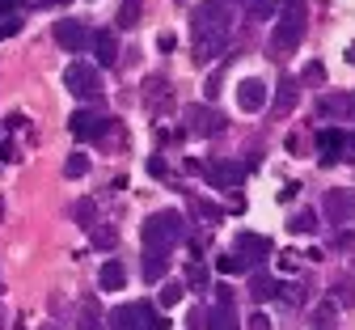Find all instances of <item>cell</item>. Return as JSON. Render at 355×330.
<instances>
[{
    "instance_id": "f546056e",
    "label": "cell",
    "mask_w": 355,
    "mask_h": 330,
    "mask_svg": "<svg viewBox=\"0 0 355 330\" xmlns=\"http://www.w3.org/2000/svg\"><path fill=\"white\" fill-rule=\"evenodd\" d=\"M288 229H292V233H313V229H318V216H313V212H296Z\"/></svg>"
},
{
    "instance_id": "d6986e66",
    "label": "cell",
    "mask_w": 355,
    "mask_h": 330,
    "mask_svg": "<svg viewBox=\"0 0 355 330\" xmlns=\"http://www.w3.org/2000/svg\"><path fill=\"white\" fill-rule=\"evenodd\" d=\"M241 5H245V17H250V22H271V17L279 13L284 0H241Z\"/></svg>"
},
{
    "instance_id": "5bb4252c",
    "label": "cell",
    "mask_w": 355,
    "mask_h": 330,
    "mask_svg": "<svg viewBox=\"0 0 355 330\" xmlns=\"http://www.w3.org/2000/svg\"><path fill=\"white\" fill-rule=\"evenodd\" d=\"M296 93H300V85H296L292 76H284L279 89H275V102H271V115H275V119H284V115L296 110Z\"/></svg>"
},
{
    "instance_id": "d590c367",
    "label": "cell",
    "mask_w": 355,
    "mask_h": 330,
    "mask_svg": "<svg viewBox=\"0 0 355 330\" xmlns=\"http://www.w3.org/2000/svg\"><path fill=\"white\" fill-rule=\"evenodd\" d=\"M157 47H161V56H169L173 47H178V38H173V34H161V38H157Z\"/></svg>"
},
{
    "instance_id": "603a6c76",
    "label": "cell",
    "mask_w": 355,
    "mask_h": 330,
    "mask_svg": "<svg viewBox=\"0 0 355 330\" xmlns=\"http://www.w3.org/2000/svg\"><path fill=\"white\" fill-rule=\"evenodd\" d=\"M182 297H187V288L178 284V279H161V297H157V305H161V309L182 305Z\"/></svg>"
},
{
    "instance_id": "60d3db41",
    "label": "cell",
    "mask_w": 355,
    "mask_h": 330,
    "mask_svg": "<svg viewBox=\"0 0 355 330\" xmlns=\"http://www.w3.org/2000/svg\"><path fill=\"white\" fill-rule=\"evenodd\" d=\"M0 220H5V195H0Z\"/></svg>"
},
{
    "instance_id": "3957f363",
    "label": "cell",
    "mask_w": 355,
    "mask_h": 330,
    "mask_svg": "<svg viewBox=\"0 0 355 330\" xmlns=\"http://www.w3.org/2000/svg\"><path fill=\"white\" fill-rule=\"evenodd\" d=\"M64 85H68L72 98H102V72L94 64H68Z\"/></svg>"
},
{
    "instance_id": "8fae6325",
    "label": "cell",
    "mask_w": 355,
    "mask_h": 330,
    "mask_svg": "<svg viewBox=\"0 0 355 330\" xmlns=\"http://www.w3.org/2000/svg\"><path fill=\"white\" fill-rule=\"evenodd\" d=\"M322 212H326V220L330 224H347L351 220V191H343V186H338V191H326V199H322Z\"/></svg>"
},
{
    "instance_id": "7bdbcfd3",
    "label": "cell",
    "mask_w": 355,
    "mask_h": 330,
    "mask_svg": "<svg viewBox=\"0 0 355 330\" xmlns=\"http://www.w3.org/2000/svg\"><path fill=\"white\" fill-rule=\"evenodd\" d=\"M0 297H5V279H0Z\"/></svg>"
},
{
    "instance_id": "83f0119b",
    "label": "cell",
    "mask_w": 355,
    "mask_h": 330,
    "mask_svg": "<svg viewBox=\"0 0 355 330\" xmlns=\"http://www.w3.org/2000/svg\"><path fill=\"white\" fill-rule=\"evenodd\" d=\"M216 271L220 275H241L245 271V258L241 254H225V258H216Z\"/></svg>"
},
{
    "instance_id": "7c38bea8",
    "label": "cell",
    "mask_w": 355,
    "mask_h": 330,
    "mask_svg": "<svg viewBox=\"0 0 355 330\" xmlns=\"http://www.w3.org/2000/svg\"><path fill=\"white\" fill-rule=\"evenodd\" d=\"M102 127H106V119H102V115H94V110H76V115L68 119V131H72L76 140H98V135H102Z\"/></svg>"
},
{
    "instance_id": "e0dca14e",
    "label": "cell",
    "mask_w": 355,
    "mask_h": 330,
    "mask_svg": "<svg viewBox=\"0 0 355 330\" xmlns=\"http://www.w3.org/2000/svg\"><path fill=\"white\" fill-rule=\"evenodd\" d=\"M351 110H355L351 93H330V98L318 106V115H322V119H351Z\"/></svg>"
},
{
    "instance_id": "b9f144b4",
    "label": "cell",
    "mask_w": 355,
    "mask_h": 330,
    "mask_svg": "<svg viewBox=\"0 0 355 330\" xmlns=\"http://www.w3.org/2000/svg\"><path fill=\"white\" fill-rule=\"evenodd\" d=\"M38 330H60V326H38Z\"/></svg>"
},
{
    "instance_id": "7a4b0ae2",
    "label": "cell",
    "mask_w": 355,
    "mask_h": 330,
    "mask_svg": "<svg viewBox=\"0 0 355 330\" xmlns=\"http://www.w3.org/2000/svg\"><path fill=\"white\" fill-rule=\"evenodd\" d=\"M187 238V224L178 212H153L144 220V254H173V246Z\"/></svg>"
},
{
    "instance_id": "5b68a950",
    "label": "cell",
    "mask_w": 355,
    "mask_h": 330,
    "mask_svg": "<svg viewBox=\"0 0 355 330\" xmlns=\"http://www.w3.org/2000/svg\"><path fill=\"white\" fill-rule=\"evenodd\" d=\"M140 98H144V110H153V115H169V110H173V81L161 76V72L148 76Z\"/></svg>"
},
{
    "instance_id": "277c9868",
    "label": "cell",
    "mask_w": 355,
    "mask_h": 330,
    "mask_svg": "<svg viewBox=\"0 0 355 330\" xmlns=\"http://www.w3.org/2000/svg\"><path fill=\"white\" fill-rule=\"evenodd\" d=\"M347 153H351V131H343V127H322L318 131V161L322 165H338Z\"/></svg>"
},
{
    "instance_id": "7402d4cb",
    "label": "cell",
    "mask_w": 355,
    "mask_h": 330,
    "mask_svg": "<svg viewBox=\"0 0 355 330\" xmlns=\"http://www.w3.org/2000/svg\"><path fill=\"white\" fill-rule=\"evenodd\" d=\"M140 13H144V0H123V5H119V17H114V26H119V30H131V26L140 22Z\"/></svg>"
},
{
    "instance_id": "30bf717a",
    "label": "cell",
    "mask_w": 355,
    "mask_h": 330,
    "mask_svg": "<svg viewBox=\"0 0 355 330\" xmlns=\"http://www.w3.org/2000/svg\"><path fill=\"white\" fill-rule=\"evenodd\" d=\"M237 106H241L245 115L266 110V85H262L258 76H250V81H241V85H237Z\"/></svg>"
},
{
    "instance_id": "d6a6232c",
    "label": "cell",
    "mask_w": 355,
    "mask_h": 330,
    "mask_svg": "<svg viewBox=\"0 0 355 330\" xmlns=\"http://www.w3.org/2000/svg\"><path fill=\"white\" fill-rule=\"evenodd\" d=\"M13 34H21V17L13 13V17H0V38H13Z\"/></svg>"
},
{
    "instance_id": "9a60e30c",
    "label": "cell",
    "mask_w": 355,
    "mask_h": 330,
    "mask_svg": "<svg viewBox=\"0 0 355 330\" xmlns=\"http://www.w3.org/2000/svg\"><path fill=\"white\" fill-rule=\"evenodd\" d=\"M89 42H94V56H98V64H114L119 60V42H114V34L110 30H98V34H89Z\"/></svg>"
},
{
    "instance_id": "484cf974",
    "label": "cell",
    "mask_w": 355,
    "mask_h": 330,
    "mask_svg": "<svg viewBox=\"0 0 355 330\" xmlns=\"http://www.w3.org/2000/svg\"><path fill=\"white\" fill-rule=\"evenodd\" d=\"M94 216H98V204H94V199L72 204V220H76V224H94Z\"/></svg>"
},
{
    "instance_id": "4fadbf2b",
    "label": "cell",
    "mask_w": 355,
    "mask_h": 330,
    "mask_svg": "<svg viewBox=\"0 0 355 330\" xmlns=\"http://www.w3.org/2000/svg\"><path fill=\"white\" fill-rule=\"evenodd\" d=\"M237 254L245 258V267H258L266 254H271V242L258 238V233H241V238H237Z\"/></svg>"
},
{
    "instance_id": "8d00e7d4",
    "label": "cell",
    "mask_w": 355,
    "mask_h": 330,
    "mask_svg": "<svg viewBox=\"0 0 355 330\" xmlns=\"http://www.w3.org/2000/svg\"><path fill=\"white\" fill-rule=\"evenodd\" d=\"M250 330H271V322H266V313H250Z\"/></svg>"
},
{
    "instance_id": "836d02e7",
    "label": "cell",
    "mask_w": 355,
    "mask_h": 330,
    "mask_svg": "<svg viewBox=\"0 0 355 330\" xmlns=\"http://www.w3.org/2000/svg\"><path fill=\"white\" fill-rule=\"evenodd\" d=\"M21 153H17V145H13V140H5V145H0V161H17Z\"/></svg>"
},
{
    "instance_id": "d4e9b609",
    "label": "cell",
    "mask_w": 355,
    "mask_h": 330,
    "mask_svg": "<svg viewBox=\"0 0 355 330\" xmlns=\"http://www.w3.org/2000/svg\"><path fill=\"white\" fill-rule=\"evenodd\" d=\"M191 212H195V216H203L207 224H220V220H225V212H220V208H211L207 199H191Z\"/></svg>"
},
{
    "instance_id": "9c48e42d",
    "label": "cell",
    "mask_w": 355,
    "mask_h": 330,
    "mask_svg": "<svg viewBox=\"0 0 355 330\" xmlns=\"http://www.w3.org/2000/svg\"><path fill=\"white\" fill-rule=\"evenodd\" d=\"M55 42L64 47V51H85V47H89V30L76 22V17H64V22H55Z\"/></svg>"
},
{
    "instance_id": "f35d334b",
    "label": "cell",
    "mask_w": 355,
    "mask_h": 330,
    "mask_svg": "<svg viewBox=\"0 0 355 330\" xmlns=\"http://www.w3.org/2000/svg\"><path fill=\"white\" fill-rule=\"evenodd\" d=\"M148 170H153L157 178H165V161H161V157H153V161H148Z\"/></svg>"
},
{
    "instance_id": "52a82bcc",
    "label": "cell",
    "mask_w": 355,
    "mask_h": 330,
    "mask_svg": "<svg viewBox=\"0 0 355 330\" xmlns=\"http://www.w3.org/2000/svg\"><path fill=\"white\" fill-rule=\"evenodd\" d=\"M182 119H187L191 135H220V131H225V115H220V110H207V106H187Z\"/></svg>"
},
{
    "instance_id": "44dd1931",
    "label": "cell",
    "mask_w": 355,
    "mask_h": 330,
    "mask_svg": "<svg viewBox=\"0 0 355 330\" xmlns=\"http://www.w3.org/2000/svg\"><path fill=\"white\" fill-rule=\"evenodd\" d=\"M207 330H241V322H237L233 305H216V309L207 313Z\"/></svg>"
},
{
    "instance_id": "2e32d148",
    "label": "cell",
    "mask_w": 355,
    "mask_h": 330,
    "mask_svg": "<svg viewBox=\"0 0 355 330\" xmlns=\"http://www.w3.org/2000/svg\"><path fill=\"white\" fill-rule=\"evenodd\" d=\"M98 284H102L106 292H119V288H127V271H123V263H119V258H106V263H102V271H98Z\"/></svg>"
},
{
    "instance_id": "e575fe53",
    "label": "cell",
    "mask_w": 355,
    "mask_h": 330,
    "mask_svg": "<svg viewBox=\"0 0 355 330\" xmlns=\"http://www.w3.org/2000/svg\"><path fill=\"white\" fill-rule=\"evenodd\" d=\"M21 5H26V0H0V17H13Z\"/></svg>"
},
{
    "instance_id": "ac0fdd59",
    "label": "cell",
    "mask_w": 355,
    "mask_h": 330,
    "mask_svg": "<svg viewBox=\"0 0 355 330\" xmlns=\"http://www.w3.org/2000/svg\"><path fill=\"white\" fill-rule=\"evenodd\" d=\"M76 330H106V322H102V309H98V301H80V313H76Z\"/></svg>"
},
{
    "instance_id": "4316f807",
    "label": "cell",
    "mask_w": 355,
    "mask_h": 330,
    "mask_svg": "<svg viewBox=\"0 0 355 330\" xmlns=\"http://www.w3.org/2000/svg\"><path fill=\"white\" fill-rule=\"evenodd\" d=\"M85 174H89V157L85 153H72L64 161V178H85Z\"/></svg>"
},
{
    "instance_id": "6da1fadb",
    "label": "cell",
    "mask_w": 355,
    "mask_h": 330,
    "mask_svg": "<svg viewBox=\"0 0 355 330\" xmlns=\"http://www.w3.org/2000/svg\"><path fill=\"white\" fill-rule=\"evenodd\" d=\"M304 30H309V5L304 0H284L279 5V26H275V38H271V56H288L304 42Z\"/></svg>"
},
{
    "instance_id": "8992f818",
    "label": "cell",
    "mask_w": 355,
    "mask_h": 330,
    "mask_svg": "<svg viewBox=\"0 0 355 330\" xmlns=\"http://www.w3.org/2000/svg\"><path fill=\"white\" fill-rule=\"evenodd\" d=\"M144 322H161V313L148 309V305H119V309L106 317V330H136V326H144Z\"/></svg>"
},
{
    "instance_id": "f1b7e54d",
    "label": "cell",
    "mask_w": 355,
    "mask_h": 330,
    "mask_svg": "<svg viewBox=\"0 0 355 330\" xmlns=\"http://www.w3.org/2000/svg\"><path fill=\"white\" fill-rule=\"evenodd\" d=\"M94 246H98V250H110V246H119V233H114L110 224H98V229H94Z\"/></svg>"
},
{
    "instance_id": "74e56055",
    "label": "cell",
    "mask_w": 355,
    "mask_h": 330,
    "mask_svg": "<svg viewBox=\"0 0 355 330\" xmlns=\"http://www.w3.org/2000/svg\"><path fill=\"white\" fill-rule=\"evenodd\" d=\"M216 305H233V292H229L225 284H220V288H216Z\"/></svg>"
},
{
    "instance_id": "1f68e13d",
    "label": "cell",
    "mask_w": 355,
    "mask_h": 330,
    "mask_svg": "<svg viewBox=\"0 0 355 330\" xmlns=\"http://www.w3.org/2000/svg\"><path fill=\"white\" fill-rule=\"evenodd\" d=\"M300 81H304V85H326V68H322V64H309Z\"/></svg>"
},
{
    "instance_id": "ffe728a7",
    "label": "cell",
    "mask_w": 355,
    "mask_h": 330,
    "mask_svg": "<svg viewBox=\"0 0 355 330\" xmlns=\"http://www.w3.org/2000/svg\"><path fill=\"white\" fill-rule=\"evenodd\" d=\"M279 292V284L266 271H258V275H250V301H271Z\"/></svg>"
},
{
    "instance_id": "4dcf8cb0",
    "label": "cell",
    "mask_w": 355,
    "mask_h": 330,
    "mask_svg": "<svg viewBox=\"0 0 355 330\" xmlns=\"http://www.w3.org/2000/svg\"><path fill=\"white\" fill-rule=\"evenodd\" d=\"M187 284H191V288H207V271H203L199 263L187 267Z\"/></svg>"
},
{
    "instance_id": "cb8c5ba5",
    "label": "cell",
    "mask_w": 355,
    "mask_h": 330,
    "mask_svg": "<svg viewBox=\"0 0 355 330\" xmlns=\"http://www.w3.org/2000/svg\"><path fill=\"white\" fill-rule=\"evenodd\" d=\"M165 271H169V258L165 254H144V279H148V284H161Z\"/></svg>"
},
{
    "instance_id": "ba28073f",
    "label": "cell",
    "mask_w": 355,
    "mask_h": 330,
    "mask_svg": "<svg viewBox=\"0 0 355 330\" xmlns=\"http://www.w3.org/2000/svg\"><path fill=\"white\" fill-rule=\"evenodd\" d=\"M203 178L211 186H220V191H237V186L245 182V165H237V161H211L203 170Z\"/></svg>"
},
{
    "instance_id": "ab89813d",
    "label": "cell",
    "mask_w": 355,
    "mask_h": 330,
    "mask_svg": "<svg viewBox=\"0 0 355 330\" xmlns=\"http://www.w3.org/2000/svg\"><path fill=\"white\" fill-rule=\"evenodd\" d=\"M136 330H165V317H161V322H144V326H136Z\"/></svg>"
}]
</instances>
